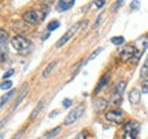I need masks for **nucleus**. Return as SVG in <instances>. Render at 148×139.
I'll list each match as a JSON object with an SVG mask.
<instances>
[{
	"mask_svg": "<svg viewBox=\"0 0 148 139\" xmlns=\"http://www.w3.org/2000/svg\"><path fill=\"white\" fill-rule=\"evenodd\" d=\"M11 44H12V47L15 48L18 53H21L22 55H27V54L30 53V50H32V44H30V41H29L26 37L21 36V35L14 36L12 40H11Z\"/></svg>",
	"mask_w": 148,
	"mask_h": 139,
	"instance_id": "f257e3e1",
	"label": "nucleus"
},
{
	"mask_svg": "<svg viewBox=\"0 0 148 139\" xmlns=\"http://www.w3.org/2000/svg\"><path fill=\"white\" fill-rule=\"evenodd\" d=\"M47 15V11H41V10H29L26 11L22 18L26 24H30V25H36L38 22H41Z\"/></svg>",
	"mask_w": 148,
	"mask_h": 139,
	"instance_id": "f03ea898",
	"label": "nucleus"
},
{
	"mask_svg": "<svg viewBox=\"0 0 148 139\" xmlns=\"http://www.w3.org/2000/svg\"><path fill=\"white\" fill-rule=\"evenodd\" d=\"M84 110H85L84 103H81V105H78L75 109H73V110L66 116V118H64V125H70V124L78 121L79 118H81V116L84 114Z\"/></svg>",
	"mask_w": 148,
	"mask_h": 139,
	"instance_id": "7ed1b4c3",
	"label": "nucleus"
},
{
	"mask_svg": "<svg viewBox=\"0 0 148 139\" xmlns=\"http://www.w3.org/2000/svg\"><path fill=\"white\" fill-rule=\"evenodd\" d=\"M125 87H126V83L125 81H121V83H118L114 88V91L111 94V98H110V103L112 105H119L122 101V95H123V91H125Z\"/></svg>",
	"mask_w": 148,
	"mask_h": 139,
	"instance_id": "20e7f679",
	"label": "nucleus"
},
{
	"mask_svg": "<svg viewBox=\"0 0 148 139\" xmlns=\"http://www.w3.org/2000/svg\"><path fill=\"white\" fill-rule=\"evenodd\" d=\"M8 32L5 29H0V61L7 57V46H8Z\"/></svg>",
	"mask_w": 148,
	"mask_h": 139,
	"instance_id": "39448f33",
	"label": "nucleus"
},
{
	"mask_svg": "<svg viewBox=\"0 0 148 139\" xmlns=\"http://www.w3.org/2000/svg\"><path fill=\"white\" fill-rule=\"evenodd\" d=\"M138 127L137 123H134V121H129V123L125 125V134H123V139H136V135L138 134Z\"/></svg>",
	"mask_w": 148,
	"mask_h": 139,
	"instance_id": "423d86ee",
	"label": "nucleus"
},
{
	"mask_svg": "<svg viewBox=\"0 0 148 139\" xmlns=\"http://www.w3.org/2000/svg\"><path fill=\"white\" fill-rule=\"evenodd\" d=\"M106 120L114 124H121L123 121V112L119 109H114L106 113Z\"/></svg>",
	"mask_w": 148,
	"mask_h": 139,
	"instance_id": "0eeeda50",
	"label": "nucleus"
},
{
	"mask_svg": "<svg viewBox=\"0 0 148 139\" xmlns=\"http://www.w3.org/2000/svg\"><path fill=\"white\" fill-rule=\"evenodd\" d=\"M79 26H81V24H75V25H74V26H71L69 29V30H67V32L64 33L63 36H62V37L59 39L58 41H56V47H62V46H64V44L67 43V41H69L70 39H71V36H73L74 33L77 32V30H78L79 29Z\"/></svg>",
	"mask_w": 148,
	"mask_h": 139,
	"instance_id": "6e6552de",
	"label": "nucleus"
},
{
	"mask_svg": "<svg viewBox=\"0 0 148 139\" xmlns=\"http://www.w3.org/2000/svg\"><path fill=\"white\" fill-rule=\"evenodd\" d=\"M136 47L134 46H125L122 48V51L119 53V57H121V61L122 62H127V61H132V58L134 57L136 54Z\"/></svg>",
	"mask_w": 148,
	"mask_h": 139,
	"instance_id": "1a4fd4ad",
	"label": "nucleus"
},
{
	"mask_svg": "<svg viewBox=\"0 0 148 139\" xmlns=\"http://www.w3.org/2000/svg\"><path fill=\"white\" fill-rule=\"evenodd\" d=\"M108 80H110V75H108V73L101 76V79L99 80V83H97V86H96V88H95V94H99V92L108 84Z\"/></svg>",
	"mask_w": 148,
	"mask_h": 139,
	"instance_id": "9d476101",
	"label": "nucleus"
},
{
	"mask_svg": "<svg viewBox=\"0 0 148 139\" xmlns=\"http://www.w3.org/2000/svg\"><path fill=\"white\" fill-rule=\"evenodd\" d=\"M74 3H75V0H60L58 3V11H67L70 10L71 7L74 6Z\"/></svg>",
	"mask_w": 148,
	"mask_h": 139,
	"instance_id": "9b49d317",
	"label": "nucleus"
},
{
	"mask_svg": "<svg viewBox=\"0 0 148 139\" xmlns=\"http://www.w3.org/2000/svg\"><path fill=\"white\" fill-rule=\"evenodd\" d=\"M140 98H141V92L138 91L137 88H133L132 91L129 92V102L133 103V105H136L140 102Z\"/></svg>",
	"mask_w": 148,
	"mask_h": 139,
	"instance_id": "f8f14e48",
	"label": "nucleus"
},
{
	"mask_svg": "<svg viewBox=\"0 0 148 139\" xmlns=\"http://www.w3.org/2000/svg\"><path fill=\"white\" fill-rule=\"evenodd\" d=\"M44 105H45V101H40L38 102V103H37L36 105V107H34V109H33V112L30 113V118H36L37 116H38V113L41 112L42 110V107H44Z\"/></svg>",
	"mask_w": 148,
	"mask_h": 139,
	"instance_id": "ddd939ff",
	"label": "nucleus"
},
{
	"mask_svg": "<svg viewBox=\"0 0 148 139\" xmlns=\"http://www.w3.org/2000/svg\"><path fill=\"white\" fill-rule=\"evenodd\" d=\"M14 94H15V91H14V90H11V91L8 92V94H4V95H3L1 98H0V109H1V107L4 106V105L7 103V102L10 101V99H11V96H14Z\"/></svg>",
	"mask_w": 148,
	"mask_h": 139,
	"instance_id": "4468645a",
	"label": "nucleus"
},
{
	"mask_svg": "<svg viewBox=\"0 0 148 139\" xmlns=\"http://www.w3.org/2000/svg\"><path fill=\"white\" fill-rule=\"evenodd\" d=\"M56 64H58V62H56V61H53V62H51V64H49V65L47 66V68L44 69V72H42V77H44V79H47L48 76H49V73H51V72H52V70L55 69Z\"/></svg>",
	"mask_w": 148,
	"mask_h": 139,
	"instance_id": "2eb2a0df",
	"label": "nucleus"
},
{
	"mask_svg": "<svg viewBox=\"0 0 148 139\" xmlns=\"http://www.w3.org/2000/svg\"><path fill=\"white\" fill-rule=\"evenodd\" d=\"M26 94H27V84H25V86H23V88H22L21 94H19V98H18V101H16L15 103H14V109H15V107L18 106L19 103H21V102H22V99L25 98V95H26Z\"/></svg>",
	"mask_w": 148,
	"mask_h": 139,
	"instance_id": "dca6fc26",
	"label": "nucleus"
},
{
	"mask_svg": "<svg viewBox=\"0 0 148 139\" xmlns=\"http://www.w3.org/2000/svg\"><path fill=\"white\" fill-rule=\"evenodd\" d=\"M111 43L114 46H121V44L125 43V39L122 36H115V37H111Z\"/></svg>",
	"mask_w": 148,
	"mask_h": 139,
	"instance_id": "f3484780",
	"label": "nucleus"
},
{
	"mask_svg": "<svg viewBox=\"0 0 148 139\" xmlns=\"http://www.w3.org/2000/svg\"><path fill=\"white\" fill-rule=\"evenodd\" d=\"M58 28H59V22L58 21H52V22H49V24H48L47 29L51 32V30H55V29H58Z\"/></svg>",
	"mask_w": 148,
	"mask_h": 139,
	"instance_id": "a211bd4d",
	"label": "nucleus"
},
{
	"mask_svg": "<svg viewBox=\"0 0 148 139\" xmlns=\"http://www.w3.org/2000/svg\"><path fill=\"white\" fill-rule=\"evenodd\" d=\"M11 87H12V83H11L10 80H5L0 84V88H1V90H10Z\"/></svg>",
	"mask_w": 148,
	"mask_h": 139,
	"instance_id": "6ab92c4d",
	"label": "nucleus"
},
{
	"mask_svg": "<svg viewBox=\"0 0 148 139\" xmlns=\"http://www.w3.org/2000/svg\"><path fill=\"white\" fill-rule=\"evenodd\" d=\"M59 131H60V127H56V128H53L51 132H48L45 136H47V138H52V136H56V135L59 134Z\"/></svg>",
	"mask_w": 148,
	"mask_h": 139,
	"instance_id": "aec40b11",
	"label": "nucleus"
},
{
	"mask_svg": "<svg viewBox=\"0 0 148 139\" xmlns=\"http://www.w3.org/2000/svg\"><path fill=\"white\" fill-rule=\"evenodd\" d=\"M130 8L132 10H138L140 8V0H133L130 3Z\"/></svg>",
	"mask_w": 148,
	"mask_h": 139,
	"instance_id": "412c9836",
	"label": "nucleus"
},
{
	"mask_svg": "<svg viewBox=\"0 0 148 139\" xmlns=\"http://www.w3.org/2000/svg\"><path fill=\"white\" fill-rule=\"evenodd\" d=\"M12 75H14V69H10L8 72H5V73H4L3 79H4V80H8V77H11Z\"/></svg>",
	"mask_w": 148,
	"mask_h": 139,
	"instance_id": "4be33fe9",
	"label": "nucleus"
},
{
	"mask_svg": "<svg viewBox=\"0 0 148 139\" xmlns=\"http://www.w3.org/2000/svg\"><path fill=\"white\" fill-rule=\"evenodd\" d=\"M100 53H101V48H97L96 51H93V54H92V55L89 57V61H92V59H95L96 57H97V55H99Z\"/></svg>",
	"mask_w": 148,
	"mask_h": 139,
	"instance_id": "5701e85b",
	"label": "nucleus"
},
{
	"mask_svg": "<svg viewBox=\"0 0 148 139\" xmlns=\"http://www.w3.org/2000/svg\"><path fill=\"white\" fill-rule=\"evenodd\" d=\"M104 17H106V14H104V12H103V14H100V15L97 17V19H96V24H95V26H97V25H99V24H100V22L103 21V18H104Z\"/></svg>",
	"mask_w": 148,
	"mask_h": 139,
	"instance_id": "b1692460",
	"label": "nucleus"
},
{
	"mask_svg": "<svg viewBox=\"0 0 148 139\" xmlns=\"http://www.w3.org/2000/svg\"><path fill=\"white\" fill-rule=\"evenodd\" d=\"M104 4H106V0H97L96 1V8H101Z\"/></svg>",
	"mask_w": 148,
	"mask_h": 139,
	"instance_id": "393cba45",
	"label": "nucleus"
},
{
	"mask_svg": "<svg viewBox=\"0 0 148 139\" xmlns=\"http://www.w3.org/2000/svg\"><path fill=\"white\" fill-rule=\"evenodd\" d=\"M122 3H123V0H118V1H116L115 4L112 6V8H111V11H116V8H118V7H119V6H121Z\"/></svg>",
	"mask_w": 148,
	"mask_h": 139,
	"instance_id": "a878e982",
	"label": "nucleus"
},
{
	"mask_svg": "<svg viewBox=\"0 0 148 139\" xmlns=\"http://www.w3.org/2000/svg\"><path fill=\"white\" fill-rule=\"evenodd\" d=\"M141 92H143V94H148V80L145 81V83H144L143 84V88H141Z\"/></svg>",
	"mask_w": 148,
	"mask_h": 139,
	"instance_id": "bb28decb",
	"label": "nucleus"
},
{
	"mask_svg": "<svg viewBox=\"0 0 148 139\" xmlns=\"http://www.w3.org/2000/svg\"><path fill=\"white\" fill-rule=\"evenodd\" d=\"M70 106H71V101H70V99H64L63 101V107L67 109V107H70Z\"/></svg>",
	"mask_w": 148,
	"mask_h": 139,
	"instance_id": "cd10ccee",
	"label": "nucleus"
},
{
	"mask_svg": "<svg viewBox=\"0 0 148 139\" xmlns=\"http://www.w3.org/2000/svg\"><path fill=\"white\" fill-rule=\"evenodd\" d=\"M85 136H86V134H85V132H81L75 139H85Z\"/></svg>",
	"mask_w": 148,
	"mask_h": 139,
	"instance_id": "c85d7f7f",
	"label": "nucleus"
},
{
	"mask_svg": "<svg viewBox=\"0 0 148 139\" xmlns=\"http://www.w3.org/2000/svg\"><path fill=\"white\" fill-rule=\"evenodd\" d=\"M21 136H22V132H18V134H15L14 136H12V138H11V139H19Z\"/></svg>",
	"mask_w": 148,
	"mask_h": 139,
	"instance_id": "c756f323",
	"label": "nucleus"
},
{
	"mask_svg": "<svg viewBox=\"0 0 148 139\" xmlns=\"http://www.w3.org/2000/svg\"><path fill=\"white\" fill-rule=\"evenodd\" d=\"M5 121H7V120H3V121L0 123V128H1V127H3V125H4V124H5Z\"/></svg>",
	"mask_w": 148,
	"mask_h": 139,
	"instance_id": "7c9ffc66",
	"label": "nucleus"
},
{
	"mask_svg": "<svg viewBox=\"0 0 148 139\" xmlns=\"http://www.w3.org/2000/svg\"><path fill=\"white\" fill-rule=\"evenodd\" d=\"M144 65H145V66H148V55H147V59H145V64H144Z\"/></svg>",
	"mask_w": 148,
	"mask_h": 139,
	"instance_id": "2f4dec72",
	"label": "nucleus"
}]
</instances>
